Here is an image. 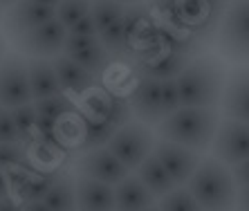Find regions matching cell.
I'll return each instance as SVG.
<instances>
[{
    "mask_svg": "<svg viewBox=\"0 0 249 211\" xmlns=\"http://www.w3.org/2000/svg\"><path fill=\"white\" fill-rule=\"evenodd\" d=\"M157 200H160V202H157L155 207L162 211H196V209H200L186 187H180V189L173 187L171 191H166V193L160 195Z\"/></svg>",
    "mask_w": 249,
    "mask_h": 211,
    "instance_id": "obj_26",
    "label": "cell"
},
{
    "mask_svg": "<svg viewBox=\"0 0 249 211\" xmlns=\"http://www.w3.org/2000/svg\"><path fill=\"white\" fill-rule=\"evenodd\" d=\"M249 90H247V70L245 68H233L229 79L225 76L222 92L218 106L222 108L225 117H233L240 122H247L249 117Z\"/></svg>",
    "mask_w": 249,
    "mask_h": 211,
    "instance_id": "obj_13",
    "label": "cell"
},
{
    "mask_svg": "<svg viewBox=\"0 0 249 211\" xmlns=\"http://www.w3.org/2000/svg\"><path fill=\"white\" fill-rule=\"evenodd\" d=\"M211 153L215 159L225 162L227 166L236 164L249 155V128L247 122L233 117H222L215 126L213 140H211Z\"/></svg>",
    "mask_w": 249,
    "mask_h": 211,
    "instance_id": "obj_7",
    "label": "cell"
},
{
    "mask_svg": "<svg viewBox=\"0 0 249 211\" xmlns=\"http://www.w3.org/2000/svg\"><path fill=\"white\" fill-rule=\"evenodd\" d=\"M36 112V137H47L52 126L63 117L65 112L76 110V104L68 97V92H56L43 99L32 101Z\"/></svg>",
    "mask_w": 249,
    "mask_h": 211,
    "instance_id": "obj_17",
    "label": "cell"
},
{
    "mask_svg": "<svg viewBox=\"0 0 249 211\" xmlns=\"http://www.w3.org/2000/svg\"><path fill=\"white\" fill-rule=\"evenodd\" d=\"M153 153L162 162V166L166 169L175 187H184L186 180L196 171L197 162H200V155L196 151H189V148L166 140H160L157 144H153Z\"/></svg>",
    "mask_w": 249,
    "mask_h": 211,
    "instance_id": "obj_10",
    "label": "cell"
},
{
    "mask_svg": "<svg viewBox=\"0 0 249 211\" xmlns=\"http://www.w3.org/2000/svg\"><path fill=\"white\" fill-rule=\"evenodd\" d=\"M130 112L144 123H157L164 117L162 112V97H160V79L153 76H142L135 90L130 92Z\"/></svg>",
    "mask_w": 249,
    "mask_h": 211,
    "instance_id": "obj_12",
    "label": "cell"
},
{
    "mask_svg": "<svg viewBox=\"0 0 249 211\" xmlns=\"http://www.w3.org/2000/svg\"><path fill=\"white\" fill-rule=\"evenodd\" d=\"M0 110H2V106H0Z\"/></svg>",
    "mask_w": 249,
    "mask_h": 211,
    "instance_id": "obj_40",
    "label": "cell"
},
{
    "mask_svg": "<svg viewBox=\"0 0 249 211\" xmlns=\"http://www.w3.org/2000/svg\"><path fill=\"white\" fill-rule=\"evenodd\" d=\"M74 209L86 211H106L115 209V193L112 187L106 182L92 180V177L79 176L74 177Z\"/></svg>",
    "mask_w": 249,
    "mask_h": 211,
    "instance_id": "obj_14",
    "label": "cell"
},
{
    "mask_svg": "<svg viewBox=\"0 0 249 211\" xmlns=\"http://www.w3.org/2000/svg\"><path fill=\"white\" fill-rule=\"evenodd\" d=\"M7 52V45H5V36L0 34V59H2V54Z\"/></svg>",
    "mask_w": 249,
    "mask_h": 211,
    "instance_id": "obj_36",
    "label": "cell"
},
{
    "mask_svg": "<svg viewBox=\"0 0 249 211\" xmlns=\"http://www.w3.org/2000/svg\"><path fill=\"white\" fill-rule=\"evenodd\" d=\"M186 189L200 209H231L236 205V187L225 162L204 158L186 180Z\"/></svg>",
    "mask_w": 249,
    "mask_h": 211,
    "instance_id": "obj_3",
    "label": "cell"
},
{
    "mask_svg": "<svg viewBox=\"0 0 249 211\" xmlns=\"http://www.w3.org/2000/svg\"><path fill=\"white\" fill-rule=\"evenodd\" d=\"M56 16V9L47 5H38V2H29V0H16L14 5L7 7V12L2 14V25L9 38H16L18 34L32 30L36 25L45 23L50 18Z\"/></svg>",
    "mask_w": 249,
    "mask_h": 211,
    "instance_id": "obj_11",
    "label": "cell"
},
{
    "mask_svg": "<svg viewBox=\"0 0 249 211\" xmlns=\"http://www.w3.org/2000/svg\"><path fill=\"white\" fill-rule=\"evenodd\" d=\"M7 193H9V182H7L5 173L0 171V198H2V195H7Z\"/></svg>",
    "mask_w": 249,
    "mask_h": 211,
    "instance_id": "obj_34",
    "label": "cell"
},
{
    "mask_svg": "<svg viewBox=\"0 0 249 211\" xmlns=\"http://www.w3.org/2000/svg\"><path fill=\"white\" fill-rule=\"evenodd\" d=\"M76 173L115 187L128 173V169L112 155L108 146H94L83 151V155L76 159Z\"/></svg>",
    "mask_w": 249,
    "mask_h": 211,
    "instance_id": "obj_9",
    "label": "cell"
},
{
    "mask_svg": "<svg viewBox=\"0 0 249 211\" xmlns=\"http://www.w3.org/2000/svg\"><path fill=\"white\" fill-rule=\"evenodd\" d=\"M160 97H162V112L168 115L180 108V97H178V86H175V76L160 79Z\"/></svg>",
    "mask_w": 249,
    "mask_h": 211,
    "instance_id": "obj_29",
    "label": "cell"
},
{
    "mask_svg": "<svg viewBox=\"0 0 249 211\" xmlns=\"http://www.w3.org/2000/svg\"><path fill=\"white\" fill-rule=\"evenodd\" d=\"M56 9V18L65 27H70L72 23H76L81 16H86L90 12V0H58Z\"/></svg>",
    "mask_w": 249,
    "mask_h": 211,
    "instance_id": "obj_28",
    "label": "cell"
},
{
    "mask_svg": "<svg viewBox=\"0 0 249 211\" xmlns=\"http://www.w3.org/2000/svg\"><path fill=\"white\" fill-rule=\"evenodd\" d=\"M153 144H155L153 130L144 122H130L128 119L126 123H122L112 133L106 146L110 148V153L128 171H133L153 151Z\"/></svg>",
    "mask_w": 249,
    "mask_h": 211,
    "instance_id": "obj_4",
    "label": "cell"
},
{
    "mask_svg": "<svg viewBox=\"0 0 249 211\" xmlns=\"http://www.w3.org/2000/svg\"><path fill=\"white\" fill-rule=\"evenodd\" d=\"M218 122H220L218 108L180 106L178 110L168 112L157 122V135L160 140L180 144L189 151L204 153L211 146Z\"/></svg>",
    "mask_w": 249,
    "mask_h": 211,
    "instance_id": "obj_1",
    "label": "cell"
},
{
    "mask_svg": "<svg viewBox=\"0 0 249 211\" xmlns=\"http://www.w3.org/2000/svg\"><path fill=\"white\" fill-rule=\"evenodd\" d=\"M115 193V209L122 211H142V209H153L155 207V195L146 189V184L139 180L135 173L128 171L122 180L112 187Z\"/></svg>",
    "mask_w": 249,
    "mask_h": 211,
    "instance_id": "obj_15",
    "label": "cell"
},
{
    "mask_svg": "<svg viewBox=\"0 0 249 211\" xmlns=\"http://www.w3.org/2000/svg\"><path fill=\"white\" fill-rule=\"evenodd\" d=\"M97 38H99V43L108 50V54H110V56L126 59V56H130V54H133L130 45L126 43V32H124L122 16L117 18V20H112L110 25H106L104 30H99L97 32Z\"/></svg>",
    "mask_w": 249,
    "mask_h": 211,
    "instance_id": "obj_23",
    "label": "cell"
},
{
    "mask_svg": "<svg viewBox=\"0 0 249 211\" xmlns=\"http://www.w3.org/2000/svg\"><path fill=\"white\" fill-rule=\"evenodd\" d=\"M189 63V52H157L155 56H146L142 63V76L153 79H168Z\"/></svg>",
    "mask_w": 249,
    "mask_h": 211,
    "instance_id": "obj_20",
    "label": "cell"
},
{
    "mask_svg": "<svg viewBox=\"0 0 249 211\" xmlns=\"http://www.w3.org/2000/svg\"><path fill=\"white\" fill-rule=\"evenodd\" d=\"M218 50L236 65L247 61V0H233L225 9L218 30Z\"/></svg>",
    "mask_w": 249,
    "mask_h": 211,
    "instance_id": "obj_5",
    "label": "cell"
},
{
    "mask_svg": "<svg viewBox=\"0 0 249 211\" xmlns=\"http://www.w3.org/2000/svg\"><path fill=\"white\" fill-rule=\"evenodd\" d=\"M225 65L218 56L202 54L182 68L175 74L178 97L180 106H204V108H218L225 83Z\"/></svg>",
    "mask_w": 249,
    "mask_h": 211,
    "instance_id": "obj_2",
    "label": "cell"
},
{
    "mask_svg": "<svg viewBox=\"0 0 249 211\" xmlns=\"http://www.w3.org/2000/svg\"><path fill=\"white\" fill-rule=\"evenodd\" d=\"M14 209H18V200L12 198L9 193L2 195L0 198V211H14Z\"/></svg>",
    "mask_w": 249,
    "mask_h": 211,
    "instance_id": "obj_33",
    "label": "cell"
},
{
    "mask_svg": "<svg viewBox=\"0 0 249 211\" xmlns=\"http://www.w3.org/2000/svg\"><path fill=\"white\" fill-rule=\"evenodd\" d=\"M0 141H20L18 130L14 126V119L9 115V108L0 110Z\"/></svg>",
    "mask_w": 249,
    "mask_h": 211,
    "instance_id": "obj_31",
    "label": "cell"
},
{
    "mask_svg": "<svg viewBox=\"0 0 249 211\" xmlns=\"http://www.w3.org/2000/svg\"><path fill=\"white\" fill-rule=\"evenodd\" d=\"M43 205L47 211L74 209V177L70 173H58L50 191L43 195Z\"/></svg>",
    "mask_w": 249,
    "mask_h": 211,
    "instance_id": "obj_21",
    "label": "cell"
},
{
    "mask_svg": "<svg viewBox=\"0 0 249 211\" xmlns=\"http://www.w3.org/2000/svg\"><path fill=\"white\" fill-rule=\"evenodd\" d=\"M52 65H54V72H56V79H58V86L63 92L70 94H86L97 86V79H94L90 72H86L81 65L72 61L68 54H56L52 56Z\"/></svg>",
    "mask_w": 249,
    "mask_h": 211,
    "instance_id": "obj_16",
    "label": "cell"
},
{
    "mask_svg": "<svg viewBox=\"0 0 249 211\" xmlns=\"http://www.w3.org/2000/svg\"><path fill=\"white\" fill-rule=\"evenodd\" d=\"M99 38L97 36H86V34H65V41H63V50L61 54H72V52H79L83 47L92 45L97 43Z\"/></svg>",
    "mask_w": 249,
    "mask_h": 211,
    "instance_id": "obj_30",
    "label": "cell"
},
{
    "mask_svg": "<svg viewBox=\"0 0 249 211\" xmlns=\"http://www.w3.org/2000/svg\"><path fill=\"white\" fill-rule=\"evenodd\" d=\"M133 171H135V176L144 182L146 189H148L155 198L164 195L166 191H171V189L175 187L173 180H171V176L166 173V169L162 166V162L157 159V155L153 151L148 153V155H146Z\"/></svg>",
    "mask_w": 249,
    "mask_h": 211,
    "instance_id": "obj_19",
    "label": "cell"
},
{
    "mask_svg": "<svg viewBox=\"0 0 249 211\" xmlns=\"http://www.w3.org/2000/svg\"><path fill=\"white\" fill-rule=\"evenodd\" d=\"M29 2H38V5H47V7H56L58 0H29Z\"/></svg>",
    "mask_w": 249,
    "mask_h": 211,
    "instance_id": "obj_35",
    "label": "cell"
},
{
    "mask_svg": "<svg viewBox=\"0 0 249 211\" xmlns=\"http://www.w3.org/2000/svg\"><path fill=\"white\" fill-rule=\"evenodd\" d=\"M124 9L126 5L115 2V0H90V16L97 25V32L104 30L106 25H110L112 20H117L124 14Z\"/></svg>",
    "mask_w": 249,
    "mask_h": 211,
    "instance_id": "obj_27",
    "label": "cell"
},
{
    "mask_svg": "<svg viewBox=\"0 0 249 211\" xmlns=\"http://www.w3.org/2000/svg\"><path fill=\"white\" fill-rule=\"evenodd\" d=\"M68 30V34H86V36H97V25H94L92 16H90V12L86 14V16H81L76 23H72L70 27H65Z\"/></svg>",
    "mask_w": 249,
    "mask_h": 211,
    "instance_id": "obj_32",
    "label": "cell"
},
{
    "mask_svg": "<svg viewBox=\"0 0 249 211\" xmlns=\"http://www.w3.org/2000/svg\"><path fill=\"white\" fill-rule=\"evenodd\" d=\"M9 115H12V119H14V126H16V130H18L20 141L29 144V141L36 137V112H34L32 101L9 108Z\"/></svg>",
    "mask_w": 249,
    "mask_h": 211,
    "instance_id": "obj_24",
    "label": "cell"
},
{
    "mask_svg": "<svg viewBox=\"0 0 249 211\" xmlns=\"http://www.w3.org/2000/svg\"><path fill=\"white\" fill-rule=\"evenodd\" d=\"M27 164V146L23 141H0V171H18Z\"/></svg>",
    "mask_w": 249,
    "mask_h": 211,
    "instance_id": "obj_25",
    "label": "cell"
},
{
    "mask_svg": "<svg viewBox=\"0 0 249 211\" xmlns=\"http://www.w3.org/2000/svg\"><path fill=\"white\" fill-rule=\"evenodd\" d=\"M68 56L72 61H76L86 72H90L94 79L106 74V70L110 68V59H112L110 54H108V50H106L99 41L92 43V45L83 47V50H79V52L68 54Z\"/></svg>",
    "mask_w": 249,
    "mask_h": 211,
    "instance_id": "obj_22",
    "label": "cell"
},
{
    "mask_svg": "<svg viewBox=\"0 0 249 211\" xmlns=\"http://www.w3.org/2000/svg\"><path fill=\"white\" fill-rule=\"evenodd\" d=\"M65 25L58 20L56 16L45 20V23L36 25L32 30L18 34L14 41V47L23 56H38V59H52L56 54H61L65 41Z\"/></svg>",
    "mask_w": 249,
    "mask_h": 211,
    "instance_id": "obj_6",
    "label": "cell"
},
{
    "mask_svg": "<svg viewBox=\"0 0 249 211\" xmlns=\"http://www.w3.org/2000/svg\"><path fill=\"white\" fill-rule=\"evenodd\" d=\"M14 2H16V0H0V7H2V9H7V7L14 5Z\"/></svg>",
    "mask_w": 249,
    "mask_h": 211,
    "instance_id": "obj_38",
    "label": "cell"
},
{
    "mask_svg": "<svg viewBox=\"0 0 249 211\" xmlns=\"http://www.w3.org/2000/svg\"><path fill=\"white\" fill-rule=\"evenodd\" d=\"M2 14H5V9H2V7H0V23H2Z\"/></svg>",
    "mask_w": 249,
    "mask_h": 211,
    "instance_id": "obj_39",
    "label": "cell"
},
{
    "mask_svg": "<svg viewBox=\"0 0 249 211\" xmlns=\"http://www.w3.org/2000/svg\"><path fill=\"white\" fill-rule=\"evenodd\" d=\"M27 81H29V94L32 101L34 99H43L50 94L63 92L58 86L56 72L50 59H38V56H27Z\"/></svg>",
    "mask_w": 249,
    "mask_h": 211,
    "instance_id": "obj_18",
    "label": "cell"
},
{
    "mask_svg": "<svg viewBox=\"0 0 249 211\" xmlns=\"http://www.w3.org/2000/svg\"><path fill=\"white\" fill-rule=\"evenodd\" d=\"M32 101L27 81V63L23 54H2L0 59V106L14 108V106Z\"/></svg>",
    "mask_w": 249,
    "mask_h": 211,
    "instance_id": "obj_8",
    "label": "cell"
},
{
    "mask_svg": "<svg viewBox=\"0 0 249 211\" xmlns=\"http://www.w3.org/2000/svg\"><path fill=\"white\" fill-rule=\"evenodd\" d=\"M115 2H122V5H135V2H144V0H115Z\"/></svg>",
    "mask_w": 249,
    "mask_h": 211,
    "instance_id": "obj_37",
    "label": "cell"
}]
</instances>
